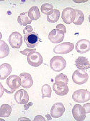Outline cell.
Returning a JSON list of instances; mask_svg holds the SVG:
<instances>
[{"mask_svg":"<svg viewBox=\"0 0 90 121\" xmlns=\"http://www.w3.org/2000/svg\"><path fill=\"white\" fill-rule=\"evenodd\" d=\"M50 67L55 72H61L66 67V62L61 56H55L50 61Z\"/></svg>","mask_w":90,"mask_h":121,"instance_id":"cell-1","label":"cell"},{"mask_svg":"<svg viewBox=\"0 0 90 121\" xmlns=\"http://www.w3.org/2000/svg\"><path fill=\"white\" fill-rule=\"evenodd\" d=\"M72 99L74 102L84 103L90 100V92L86 89H78L72 94Z\"/></svg>","mask_w":90,"mask_h":121,"instance_id":"cell-2","label":"cell"},{"mask_svg":"<svg viewBox=\"0 0 90 121\" xmlns=\"http://www.w3.org/2000/svg\"><path fill=\"white\" fill-rule=\"evenodd\" d=\"M89 75L85 70H75L72 75V80L74 83L78 85H82L87 82Z\"/></svg>","mask_w":90,"mask_h":121,"instance_id":"cell-3","label":"cell"},{"mask_svg":"<svg viewBox=\"0 0 90 121\" xmlns=\"http://www.w3.org/2000/svg\"><path fill=\"white\" fill-rule=\"evenodd\" d=\"M27 60L30 65L36 68L39 67L43 63V57L39 52L36 51H33L27 55Z\"/></svg>","mask_w":90,"mask_h":121,"instance_id":"cell-4","label":"cell"},{"mask_svg":"<svg viewBox=\"0 0 90 121\" xmlns=\"http://www.w3.org/2000/svg\"><path fill=\"white\" fill-rule=\"evenodd\" d=\"M63 21L66 24H71L74 23L76 18V11L71 7L65 8L61 15Z\"/></svg>","mask_w":90,"mask_h":121,"instance_id":"cell-5","label":"cell"},{"mask_svg":"<svg viewBox=\"0 0 90 121\" xmlns=\"http://www.w3.org/2000/svg\"><path fill=\"white\" fill-rule=\"evenodd\" d=\"M74 48V44L71 42H63L59 43V45L54 47L53 52L55 54H68L71 52Z\"/></svg>","mask_w":90,"mask_h":121,"instance_id":"cell-6","label":"cell"},{"mask_svg":"<svg viewBox=\"0 0 90 121\" xmlns=\"http://www.w3.org/2000/svg\"><path fill=\"white\" fill-rule=\"evenodd\" d=\"M9 43L10 46L14 49H20L22 43V36L17 31L12 32L9 35Z\"/></svg>","mask_w":90,"mask_h":121,"instance_id":"cell-7","label":"cell"},{"mask_svg":"<svg viewBox=\"0 0 90 121\" xmlns=\"http://www.w3.org/2000/svg\"><path fill=\"white\" fill-rule=\"evenodd\" d=\"M24 40L29 48H35L39 42V36L35 32H32L25 35Z\"/></svg>","mask_w":90,"mask_h":121,"instance_id":"cell-8","label":"cell"},{"mask_svg":"<svg viewBox=\"0 0 90 121\" xmlns=\"http://www.w3.org/2000/svg\"><path fill=\"white\" fill-rule=\"evenodd\" d=\"M65 33L59 30V29H53L48 35V39L53 43H59L63 41L64 39Z\"/></svg>","mask_w":90,"mask_h":121,"instance_id":"cell-9","label":"cell"},{"mask_svg":"<svg viewBox=\"0 0 90 121\" xmlns=\"http://www.w3.org/2000/svg\"><path fill=\"white\" fill-rule=\"evenodd\" d=\"M65 112V107L61 102L55 103L51 109V115L53 118H59Z\"/></svg>","mask_w":90,"mask_h":121,"instance_id":"cell-10","label":"cell"},{"mask_svg":"<svg viewBox=\"0 0 90 121\" xmlns=\"http://www.w3.org/2000/svg\"><path fill=\"white\" fill-rule=\"evenodd\" d=\"M7 84L11 90L15 91L20 86H22V81L20 77L15 75H10L7 79Z\"/></svg>","mask_w":90,"mask_h":121,"instance_id":"cell-11","label":"cell"},{"mask_svg":"<svg viewBox=\"0 0 90 121\" xmlns=\"http://www.w3.org/2000/svg\"><path fill=\"white\" fill-rule=\"evenodd\" d=\"M15 100L19 104H25L29 102V95L25 90L20 89L15 94Z\"/></svg>","mask_w":90,"mask_h":121,"instance_id":"cell-12","label":"cell"},{"mask_svg":"<svg viewBox=\"0 0 90 121\" xmlns=\"http://www.w3.org/2000/svg\"><path fill=\"white\" fill-rule=\"evenodd\" d=\"M75 47L78 53H86L90 50V41L87 39H81L76 43Z\"/></svg>","mask_w":90,"mask_h":121,"instance_id":"cell-13","label":"cell"},{"mask_svg":"<svg viewBox=\"0 0 90 121\" xmlns=\"http://www.w3.org/2000/svg\"><path fill=\"white\" fill-rule=\"evenodd\" d=\"M72 115L76 121H84L86 118V114L83 111L82 107L80 104H76L72 109Z\"/></svg>","mask_w":90,"mask_h":121,"instance_id":"cell-14","label":"cell"},{"mask_svg":"<svg viewBox=\"0 0 90 121\" xmlns=\"http://www.w3.org/2000/svg\"><path fill=\"white\" fill-rule=\"evenodd\" d=\"M20 77L22 81V86L25 89H29L33 85V80L30 73H22L20 75Z\"/></svg>","mask_w":90,"mask_h":121,"instance_id":"cell-15","label":"cell"},{"mask_svg":"<svg viewBox=\"0 0 90 121\" xmlns=\"http://www.w3.org/2000/svg\"><path fill=\"white\" fill-rule=\"evenodd\" d=\"M75 65L78 70H86L90 68V63L86 57H79L75 61Z\"/></svg>","mask_w":90,"mask_h":121,"instance_id":"cell-16","label":"cell"},{"mask_svg":"<svg viewBox=\"0 0 90 121\" xmlns=\"http://www.w3.org/2000/svg\"><path fill=\"white\" fill-rule=\"evenodd\" d=\"M12 72V67L8 63H3L0 65V79L4 80Z\"/></svg>","mask_w":90,"mask_h":121,"instance_id":"cell-17","label":"cell"},{"mask_svg":"<svg viewBox=\"0 0 90 121\" xmlns=\"http://www.w3.org/2000/svg\"><path fill=\"white\" fill-rule=\"evenodd\" d=\"M17 22L22 26H27L28 24H30L32 20L28 16V12L20 13L17 17Z\"/></svg>","mask_w":90,"mask_h":121,"instance_id":"cell-18","label":"cell"},{"mask_svg":"<svg viewBox=\"0 0 90 121\" xmlns=\"http://www.w3.org/2000/svg\"><path fill=\"white\" fill-rule=\"evenodd\" d=\"M53 89L54 92L59 96H65L69 93V87L67 85L65 86H59L54 83L53 85Z\"/></svg>","mask_w":90,"mask_h":121,"instance_id":"cell-19","label":"cell"},{"mask_svg":"<svg viewBox=\"0 0 90 121\" xmlns=\"http://www.w3.org/2000/svg\"><path fill=\"white\" fill-rule=\"evenodd\" d=\"M28 16L31 20H37L40 17V13L37 6H33L30 7L28 11Z\"/></svg>","mask_w":90,"mask_h":121,"instance_id":"cell-20","label":"cell"},{"mask_svg":"<svg viewBox=\"0 0 90 121\" xmlns=\"http://www.w3.org/2000/svg\"><path fill=\"white\" fill-rule=\"evenodd\" d=\"M69 79L67 76L63 73H60L56 75L55 78V83L59 86H65L68 84Z\"/></svg>","mask_w":90,"mask_h":121,"instance_id":"cell-21","label":"cell"},{"mask_svg":"<svg viewBox=\"0 0 90 121\" xmlns=\"http://www.w3.org/2000/svg\"><path fill=\"white\" fill-rule=\"evenodd\" d=\"M9 53V48L7 43L1 40L0 41V59H3L6 57Z\"/></svg>","mask_w":90,"mask_h":121,"instance_id":"cell-22","label":"cell"},{"mask_svg":"<svg viewBox=\"0 0 90 121\" xmlns=\"http://www.w3.org/2000/svg\"><path fill=\"white\" fill-rule=\"evenodd\" d=\"M12 112V107L9 104H2L0 107V117H7Z\"/></svg>","mask_w":90,"mask_h":121,"instance_id":"cell-23","label":"cell"},{"mask_svg":"<svg viewBox=\"0 0 90 121\" xmlns=\"http://www.w3.org/2000/svg\"><path fill=\"white\" fill-rule=\"evenodd\" d=\"M60 11L58 9H53V12L52 13V14H51L50 15L47 16V20L49 22V23H56L60 17Z\"/></svg>","mask_w":90,"mask_h":121,"instance_id":"cell-24","label":"cell"},{"mask_svg":"<svg viewBox=\"0 0 90 121\" xmlns=\"http://www.w3.org/2000/svg\"><path fill=\"white\" fill-rule=\"evenodd\" d=\"M41 12L47 16L50 15L53 12V7L50 3H44L41 5Z\"/></svg>","mask_w":90,"mask_h":121,"instance_id":"cell-25","label":"cell"},{"mask_svg":"<svg viewBox=\"0 0 90 121\" xmlns=\"http://www.w3.org/2000/svg\"><path fill=\"white\" fill-rule=\"evenodd\" d=\"M76 11V18L75 20L73 23H74L75 25H82L84 23V13H82V11L79 10V9H75Z\"/></svg>","mask_w":90,"mask_h":121,"instance_id":"cell-26","label":"cell"},{"mask_svg":"<svg viewBox=\"0 0 90 121\" xmlns=\"http://www.w3.org/2000/svg\"><path fill=\"white\" fill-rule=\"evenodd\" d=\"M41 94H42V98H50L51 96V94H52V90L51 88L48 84H44L42 86L41 89Z\"/></svg>","mask_w":90,"mask_h":121,"instance_id":"cell-27","label":"cell"},{"mask_svg":"<svg viewBox=\"0 0 90 121\" xmlns=\"http://www.w3.org/2000/svg\"><path fill=\"white\" fill-rule=\"evenodd\" d=\"M82 109L85 114L90 113V103H86L84 104V106L82 107Z\"/></svg>","mask_w":90,"mask_h":121,"instance_id":"cell-28","label":"cell"},{"mask_svg":"<svg viewBox=\"0 0 90 121\" xmlns=\"http://www.w3.org/2000/svg\"><path fill=\"white\" fill-rule=\"evenodd\" d=\"M32 32H33V28L30 26H25V29L23 30V33H24L25 35H26L27 34H30V33H32Z\"/></svg>","mask_w":90,"mask_h":121,"instance_id":"cell-29","label":"cell"},{"mask_svg":"<svg viewBox=\"0 0 90 121\" xmlns=\"http://www.w3.org/2000/svg\"><path fill=\"white\" fill-rule=\"evenodd\" d=\"M33 51H35V49H25V50H23V51H20V52L21 54H23V55H27V56L30 52H33Z\"/></svg>","mask_w":90,"mask_h":121,"instance_id":"cell-30","label":"cell"},{"mask_svg":"<svg viewBox=\"0 0 90 121\" xmlns=\"http://www.w3.org/2000/svg\"><path fill=\"white\" fill-rule=\"evenodd\" d=\"M56 29H59V30L63 31V33H66V27L63 24H59V25H57V26H56Z\"/></svg>","mask_w":90,"mask_h":121,"instance_id":"cell-31","label":"cell"},{"mask_svg":"<svg viewBox=\"0 0 90 121\" xmlns=\"http://www.w3.org/2000/svg\"><path fill=\"white\" fill-rule=\"evenodd\" d=\"M33 120L34 121H46V119H44V117L41 115H37L35 117Z\"/></svg>","mask_w":90,"mask_h":121,"instance_id":"cell-32","label":"cell"},{"mask_svg":"<svg viewBox=\"0 0 90 121\" xmlns=\"http://www.w3.org/2000/svg\"><path fill=\"white\" fill-rule=\"evenodd\" d=\"M32 104H33L32 102H28V103L24 104V105H25V106H24V107H25V110H27V109L30 108V107H31Z\"/></svg>","mask_w":90,"mask_h":121,"instance_id":"cell-33","label":"cell"},{"mask_svg":"<svg viewBox=\"0 0 90 121\" xmlns=\"http://www.w3.org/2000/svg\"><path fill=\"white\" fill-rule=\"evenodd\" d=\"M0 86H1V96H0V97H2V95H3V91H4V89H3V86H2V83H0Z\"/></svg>","mask_w":90,"mask_h":121,"instance_id":"cell-34","label":"cell"},{"mask_svg":"<svg viewBox=\"0 0 90 121\" xmlns=\"http://www.w3.org/2000/svg\"><path fill=\"white\" fill-rule=\"evenodd\" d=\"M20 120H28V121H30V119L26 118V117H21V118H19V119H18V121H20Z\"/></svg>","mask_w":90,"mask_h":121,"instance_id":"cell-35","label":"cell"},{"mask_svg":"<svg viewBox=\"0 0 90 121\" xmlns=\"http://www.w3.org/2000/svg\"><path fill=\"white\" fill-rule=\"evenodd\" d=\"M46 117L48 118V120H52V116L50 115H46Z\"/></svg>","mask_w":90,"mask_h":121,"instance_id":"cell-36","label":"cell"},{"mask_svg":"<svg viewBox=\"0 0 90 121\" xmlns=\"http://www.w3.org/2000/svg\"><path fill=\"white\" fill-rule=\"evenodd\" d=\"M87 0H84V1H78V0H74V2H86Z\"/></svg>","mask_w":90,"mask_h":121,"instance_id":"cell-37","label":"cell"},{"mask_svg":"<svg viewBox=\"0 0 90 121\" xmlns=\"http://www.w3.org/2000/svg\"><path fill=\"white\" fill-rule=\"evenodd\" d=\"M89 23H90V15L89 16Z\"/></svg>","mask_w":90,"mask_h":121,"instance_id":"cell-38","label":"cell"}]
</instances>
